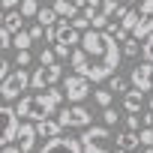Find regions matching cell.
<instances>
[{"label":"cell","instance_id":"9a60e30c","mask_svg":"<svg viewBox=\"0 0 153 153\" xmlns=\"http://www.w3.org/2000/svg\"><path fill=\"white\" fill-rule=\"evenodd\" d=\"M117 150H126V153H135V147H141V138H138V132H117Z\"/></svg>","mask_w":153,"mask_h":153},{"label":"cell","instance_id":"484cf974","mask_svg":"<svg viewBox=\"0 0 153 153\" xmlns=\"http://www.w3.org/2000/svg\"><path fill=\"white\" fill-rule=\"evenodd\" d=\"M54 63H57L54 48H42V51H39V66H54Z\"/></svg>","mask_w":153,"mask_h":153},{"label":"cell","instance_id":"9c48e42d","mask_svg":"<svg viewBox=\"0 0 153 153\" xmlns=\"http://www.w3.org/2000/svg\"><path fill=\"white\" fill-rule=\"evenodd\" d=\"M63 96L72 102V105H81V99H87L90 96V81L87 78H81V75H66L63 78Z\"/></svg>","mask_w":153,"mask_h":153},{"label":"cell","instance_id":"cb8c5ba5","mask_svg":"<svg viewBox=\"0 0 153 153\" xmlns=\"http://www.w3.org/2000/svg\"><path fill=\"white\" fill-rule=\"evenodd\" d=\"M120 51H123V57H138V54H141V42L129 36V39L120 45Z\"/></svg>","mask_w":153,"mask_h":153},{"label":"cell","instance_id":"f1b7e54d","mask_svg":"<svg viewBox=\"0 0 153 153\" xmlns=\"http://www.w3.org/2000/svg\"><path fill=\"white\" fill-rule=\"evenodd\" d=\"M141 54H144V63H153V36H147V39H144Z\"/></svg>","mask_w":153,"mask_h":153},{"label":"cell","instance_id":"8992f818","mask_svg":"<svg viewBox=\"0 0 153 153\" xmlns=\"http://www.w3.org/2000/svg\"><path fill=\"white\" fill-rule=\"evenodd\" d=\"M57 81H63V66H60V63H54V66H39V69H33V75H30V87H33L36 93L57 87Z\"/></svg>","mask_w":153,"mask_h":153},{"label":"cell","instance_id":"836d02e7","mask_svg":"<svg viewBox=\"0 0 153 153\" xmlns=\"http://www.w3.org/2000/svg\"><path fill=\"white\" fill-rule=\"evenodd\" d=\"M9 72H12V69H9V60H6L3 54H0V84H3V81L9 78Z\"/></svg>","mask_w":153,"mask_h":153},{"label":"cell","instance_id":"ffe728a7","mask_svg":"<svg viewBox=\"0 0 153 153\" xmlns=\"http://www.w3.org/2000/svg\"><path fill=\"white\" fill-rule=\"evenodd\" d=\"M147 36H153V15H150V18H141V21H138V27L132 30V39H138V42H141V39H147Z\"/></svg>","mask_w":153,"mask_h":153},{"label":"cell","instance_id":"ac0fdd59","mask_svg":"<svg viewBox=\"0 0 153 153\" xmlns=\"http://www.w3.org/2000/svg\"><path fill=\"white\" fill-rule=\"evenodd\" d=\"M36 21H39V27H54L57 24V12H54V6H42L39 9V15H36Z\"/></svg>","mask_w":153,"mask_h":153},{"label":"cell","instance_id":"1f68e13d","mask_svg":"<svg viewBox=\"0 0 153 153\" xmlns=\"http://www.w3.org/2000/svg\"><path fill=\"white\" fill-rule=\"evenodd\" d=\"M15 63H18V69H24V66H30V63H33V54H30V51H18Z\"/></svg>","mask_w":153,"mask_h":153},{"label":"cell","instance_id":"74e56055","mask_svg":"<svg viewBox=\"0 0 153 153\" xmlns=\"http://www.w3.org/2000/svg\"><path fill=\"white\" fill-rule=\"evenodd\" d=\"M141 126H144V129H153V111L141 114Z\"/></svg>","mask_w":153,"mask_h":153},{"label":"cell","instance_id":"52a82bcc","mask_svg":"<svg viewBox=\"0 0 153 153\" xmlns=\"http://www.w3.org/2000/svg\"><path fill=\"white\" fill-rule=\"evenodd\" d=\"M57 120H60V126L66 129H90L93 126V117H90V111L84 108V105H69V108H63L60 114H57Z\"/></svg>","mask_w":153,"mask_h":153},{"label":"cell","instance_id":"ab89813d","mask_svg":"<svg viewBox=\"0 0 153 153\" xmlns=\"http://www.w3.org/2000/svg\"><path fill=\"white\" fill-rule=\"evenodd\" d=\"M3 21H6V12H3V9H0V27H3Z\"/></svg>","mask_w":153,"mask_h":153},{"label":"cell","instance_id":"5b68a950","mask_svg":"<svg viewBox=\"0 0 153 153\" xmlns=\"http://www.w3.org/2000/svg\"><path fill=\"white\" fill-rule=\"evenodd\" d=\"M78 141H81L84 153H111L108 150V141H111L108 126H90V129H84V135Z\"/></svg>","mask_w":153,"mask_h":153},{"label":"cell","instance_id":"277c9868","mask_svg":"<svg viewBox=\"0 0 153 153\" xmlns=\"http://www.w3.org/2000/svg\"><path fill=\"white\" fill-rule=\"evenodd\" d=\"M81 36L84 33H78L69 21H60L57 27H54V54L57 57H69V48L75 51L81 45Z\"/></svg>","mask_w":153,"mask_h":153},{"label":"cell","instance_id":"3957f363","mask_svg":"<svg viewBox=\"0 0 153 153\" xmlns=\"http://www.w3.org/2000/svg\"><path fill=\"white\" fill-rule=\"evenodd\" d=\"M27 87H30V75H27V69H12L9 78L0 84V99H3V105L18 102V99L27 93Z\"/></svg>","mask_w":153,"mask_h":153},{"label":"cell","instance_id":"d590c367","mask_svg":"<svg viewBox=\"0 0 153 153\" xmlns=\"http://www.w3.org/2000/svg\"><path fill=\"white\" fill-rule=\"evenodd\" d=\"M18 6H21V0H0V9H3V12H12Z\"/></svg>","mask_w":153,"mask_h":153},{"label":"cell","instance_id":"e575fe53","mask_svg":"<svg viewBox=\"0 0 153 153\" xmlns=\"http://www.w3.org/2000/svg\"><path fill=\"white\" fill-rule=\"evenodd\" d=\"M138 138H141V144H144V147H153V129H141V132H138Z\"/></svg>","mask_w":153,"mask_h":153},{"label":"cell","instance_id":"e0dca14e","mask_svg":"<svg viewBox=\"0 0 153 153\" xmlns=\"http://www.w3.org/2000/svg\"><path fill=\"white\" fill-rule=\"evenodd\" d=\"M21 24H24V15L18 12V9H12V12H6V21H3V27L15 36V33H21Z\"/></svg>","mask_w":153,"mask_h":153},{"label":"cell","instance_id":"7a4b0ae2","mask_svg":"<svg viewBox=\"0 0 153 153\" xmlns=\"http://www.w3.org/2000/svg\"><path fill=\"white\" fill-rule=\"evenodd\" d=\"M63 99H66V96H63V90H57V87L42 90V93H24V96L15 102V114H18V120L39 123V120L54 117V111L60 108Z\"/></svg>","mask_w":153,"mask_h":153},{"label":"cell","instance_id":"d4e9b609","mask_svg":"<svg viewBox=\"0 0 153 153\" xmlns=\"http://www.w3.org/2000/svg\"><path fill=\"white\" fill-rule=\"evenodd\" d=\"M30 42H33V39H30V33H27V30H21V33H15V36H12V45H15L18 51H30Z\"/></svg>","mask_w":153,"mask_h":153},{"label":"cell","instance_id":"7bdbcfd3","mask_svg":"<svg viewBox=\"0 0 153 153\" xmlns=\"http://www.w3.org/2000/svg\"><path fill=\"white\" fill-rule=\"evenodd\" d=\"M150 111H153V96H150Z\"/></svg>","mask_w":153,"mask_h":153},{"label":"cell","instance_id":"5bb4252c","mask_svg":"<svg viewBox=\"0 0 153 153\" xmlns=\"http://www.w3.org/2000/svg\"><path fill=\"white\" fill-rule=\"evenodd\" d=\"M141 105H144V93L135 90V87H129V93L123 96V108H126V114H141Z\"/></svg>","mask_w":153,"mask_h":153},{"label":"cell","instance_id":"ba28073f","mask_svg":"<svg viewBox=\"0 0 153 153\" xmlns=\"http://www.w3.org/2000/svg\"><path fill=\"white\" fill-rule=\"evenodd\" d=\"M18 126H21V120H18L15 108L12 105H0V147H9L15 141Z\"/></svg>","mask_w":153,"mask_h":153},{"label":"cell","instance_id":"f546056e","mask_svg":"<svg viewBox=\"0 0 153 153\" xmlns=\"http://www.w3.org/2000/svg\"><path fill=\"white\" fill-rule=\"evenodd\" d=\"M126 129L129 132H138L141 129V114H126Z\"/></svg>","mask_w":153,"mask_h":153},{"label":"cell","instance_id":"d6986e66","mask_svg":"<svg viewBox=\"0 0 153 153\" xmlns=\"http://www.w3.org/2000/svg\"><path fill=\"white\" fill-rule=\"evenodd\" d=\"M90 96H93V102H96L102 111H105V108H111V102H114V93H111L108 87H99V90H93Z\"/></svg>","mask_w":153,"mask_h":153},{"label":"cell","instance_id":"2e32d148","mask_svg":"<svg viewBox=\"0 0 153 153\" xmlns=\"http://www.w3.org/2000/svg\"><path fill=\"white\" fill-rule=\"evenodd\" d=\"M54 12H57V18H66V21H72L75 15H81L69 0H54Z\"/></svg>","mask_w":153,"mask_h":153},{"label":"cell","instance_id":"7402d4cb","mask_svg":"<svg viewBox=\"0 0 153 153\" xmlns=\"http://www.w3.org/2000/svg\"><path fill=\"white\" fill-rule=\"evenodd\" d=\"M138 21H141V15H138V9H129V12H126V18H123V21H117V24H120V27H123V30H126V33L132 36V30L138 27Z\"/></svg>","mask_w":153,"mask_h":153},{"label":"cell","instance_id":"f35d334b","mask_svg":"<svg viewBox=\"0 0 153 153\" xmlns=\"http://www.w3.org/2000/svg\"><path fill=\"white\" fill-rule=\"evenodd\" d=\"M0 153H21V150H18L15 144H9V147H0Z\"/></svg>","mask_w":153,"mask_h":153},{"label":"cell","instance_id":"b9f144b4","mask_svg":"<svg viewBox=\"0 0 153 153\" xmlns=\"http://www.w3.org/2000/svg\"><path fill=\"white\" fill-rule=\"evenodd\" d=\"M144 153H153V147H147V150H144Z\"/></svg>","mask_w":153,"mask_h":153},{"label":"cell","instance_id":"ee69618b","mask_svg":"<svg viewBox=\"0 0 153 153\" xmlns=\"http://www.w3.org/2000/svg\"><path fill=\"white\" fill-rule=\"evenodd\" d=\"M114 153H126V150H114Z\"/></svg>","mask_w":153,"mask_h":153},{"label":"cell","instance_id":"83f0119b","mask_svg":"<svg viewBox=\"0 0 153 153\" xmlns=\"http://www.w3.org/2000/svg\"><path fill=\"white\" fill-rule=\"evenodd\" d=\"M69 24H72L75 30H78V33H87V30H90V21H87L84 15H75V18H72Z\"/></svg>","mask_w":153,"mask_h":153},{"label":"cell","instance_id":"6da1fadb","mask_svg":"<svg viewBox=\"0 0 153 153\" xmlns=\"http://www.w3.org/2000/svg\"><path fill=\"white\" fill-rule=\"evenodd\" d=\"M120 57H123L120 42L108 30H87L81 36V45L69 54V63L75 75L99 84V81H108L111 75H117Z\"/></svg>","mask_w":153,"mask_h":153},{"label":"cell","instance_id":"8fae6325","mask_svg":"<svg viewBox=\"0 0 153 153\" xmlns=\"http://www.w3.org/2000/svg\"><path fill=\"white\" fill-rule=\"evenodd\" d=\"M39 153H84V150H81V141H78V138H66V135H57V138L45 141Z\"/></svg>","mask_w":153,"mask_h":153},{"label":"cell","instance_id":"603a6c76","mask_svg":"<svg viewBox=\"0 0 153 153\" xmlns=\"http://www.w3.org/2000/svg\"><path fill=\"white\" fill-rule=\"evenodd\" d=\"M39 9H42V6H39V0H21V6H18V12H21L24 18H36Z\"/></svg>","mask_w":153,"mask_h":153},{"label":"cell","instance_id":"44dd1931","mask_svg":"<svg viewBox=\"0 0 153 153\" xmlns=\"http://www.w3.org/2000/svg\"><path fill=\"white\" fill-rule=\"evenodd\" d=\"M129 87H132V84H129L126 78H120V75H111V78H108V90H111V93H123V96H126Z\"/></svg>","mask_w":153,"mask_h":153},{"label":"cell","instance_id":"7c38bea8","mask_svg":"<svg viewBox=\"0 0 153 153\" xmlns=\"http://www.w3.org/2000/svg\"><path fill=\"white\" fill-rule=\"evenodd\" d=\"M36 123H27V120H21V126H18V135H15V147L21 150V153H33V147H36Z\"/></svg>","mask_w":153,"mask_h":153},{"label":"cell","instance_id":"4dcf8cb0","mask_svg":"<svg viewBox=\"0 0 153 153\" xmlns=\"http://www.w3.org/2000/svg\"><path fill=\"white\" fill-rule=\"evenodd\" d=\"M138 15L141 18H150L153 15V0H141V3H138Z\"/></svg>","mask_w":153,"mask_h":153},{"label":"cell","instance_id":"8d00e7d4","mask_svg":"<svg viewBox=\"0 0 153 153\" xmlns=\"http://www.w3.org/2000/svg\"><path fill=\"white\" fill-rule=\"evenodd\" d=\"M27 33H30V39L36 42V39H42V36H45V27H39V24H33V27H30Z\"/></svg>","mask_w":153,"mask_h":153},{"label":"cell","instance_id":"4316f807","mask_svg":"<svg viewBox=\"0 0 153 153\" xmlns=\"http://www.w3.org/2000/svg\"><path fill=\"white\" fill-rule=\"evenodd\" d=\"M102 120H105V126L111 129V126H117V123H120V114H117L114 108H105V111H102Z\"/></svg>","mask_w":153,"mask_h":153},{"label":"cell","instance_id":"60d3db41","mask_svg":"<svg viewBox=\"0 0 153 153\" xmlns=\"http://www.w3.org/2000/svg\"><path fill=\"white\" fill-rule=\"evenodd\" d=\"M123 3H141V0H123Z\"/></svg>","mask_w":153,"mask_h":153},{"label":"cell","instance_id":"4fadbf2b","mask_svg":"<svg viewBox=\"0 0 153 153\" xmlns=\"http://www.w3.org/2000/svg\"><path fill=\"white\" fill-rule=\"evenodd\" d=\"M60 132H63V126H60V120H57V117H48V120H39V123H36V135H39V138H45V141L57 138Z\"/></svg>","mask_w":153,"mask_h":153},{"label":"cell","instance_id":"30bf717a","mask_svg":"<svg viewBox=\"0 0 153 153\" xmlns=\"http://www.w3.org/2000/svg\"><path fill=\"white\" fill-rule=\"evenodd\" d=\"M129 84L141 93H150L153 90V63H135L129 72Z\"/></svg>","mask_w":153,"mask_h":153},{"label":"cell","instance_id":"d6a6232c","mask_svg":"<svg viewBox=\"0 0 153 153\" xmlns=\"http://www.w3.org/2000/svg\"><path fill=\"white\" fill-rule=\"evenodd\" d=\"M9 45H12V33H9L6 27H0V51H6Z\"/></svg>","mask_w":153,"mask_h":153}]
</instances>
